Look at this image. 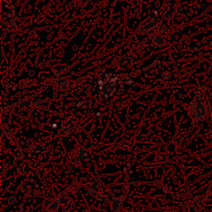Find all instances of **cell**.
I'll list each match as a JSON object with an SVG mask.
<instances>
[{
  "mask_svg": "<svg viewBox=\"0 0 212 212\" xmlns=\"http://www.w3.org/2000/svg\"><path fill=\"white\" fill-rule=\"evenodd\" d=\"M159 26V19L156 15H152L142 22L139 26V29L142 32H148L151 30L156 29Z\"/></svg>",
  "mask_w": 212,
  "mask_h": 212,
  "instance_id": "6da1fadb",
  "label": "cell"
},
{
  "mask_svg": "<svg viewBox=\"0 0 212 212\" xmlns=\"http://www.w3.org/2000/svg\"><path fill=\"white\" fill-rule=\"evenodd\" d=\"M141 2L139 0H132L128 6L127 12L132 17L138 16L141 12Z\"/></svg>",
  "mask_w": 212,
  "mask_h": 212,
  "instance_id": "7a4b0ae2",
  "label": "cell"
},
{
  "mask_svg": "<svg viewBox=\"0 0 212 212\" xmlns=\"http://www.w3.org/2000/svg\"><path fill=\"white\" fill-rule=\"evenodd\" d=\"M153 39H147L141 42L138 44V46H136V52L139 54H143V53L147 52L148 51L153 47Z\"/></svg>",
  "mask_w": 212,
  "mask_h": 212,
  "instance_id": "3957f363",
  "label": "cell"
},
{
  "mask_svg": "<svg viewBox=\"0 0 212 212\" xmlns=\"http://www.w3.org/2000/svg\"><path fill=\"white\" fill-rule=\"evenodd\" d=\"M153 42L154 46L162 47L163 46H164V44L166 42V39L161 35H156L153 38Z\"/></svg>",
  "mask_w": 212,
  "mask_h": 212,
  "instance_id": "277c9868",
  "label": "cell"
},
{
  "mask_svg": "<svg viewBox=\"0 0 212 212\" xmlns=\"http://www.w3.org/2000/svg\"><path fill=\"white\" fill-rule=\"evenodd\" d=\"M68 66L66 65H56L52 67V71H55L56 74H63L65 72H66L68 71Z\"/></svg>",
  "mask_w": 212,
  "mask_h": 212,
  "instance_id": "5b68a950",
  "label": "cell"
},
{
  "mask_svg": "<svg viewBox=\"0 0 212 212\" xmlns=\"http://www.w3.org/2000/svg\"><path fill=\"white\" fill-rule=\"evenodd\" d=\"M173 16H174V11L172 9H169V8L167 10L166 12H164V14H163V17L166 19H167V20H171L173 18Z\"/></svg>",
  "mask_w": 212,
  "mask_h": 212,
  "instance_id": "8992f818",
  "label": "cell"
},
{
  "mask_svg": "<svg viewBox=\"0 0 212 212\" xmlns=\"http://www.w3.org/2000/svg\"><path fill=\"white\" fill-rule=\"evenodd\" d=\"M177 6H178V2L177 0H171L170 3H168V8L173 11L177 8Z\"/></svg>",
  "mask_w": 212,
  "mask_h": 212,
  "instance_id": "52a82bcc",
  "label": "cell"
},
{
  "mask_svg": "<svg viewBox=\"0 0 212 212\" xmlns=\"http://www.w3.org/2000/svg\"><path fill=\"white\" fill-rule=\"evenodd\" d=\"M89 0H73V4L75 6H79V5H82V4H86L89 2Z\"/></svg>",
  "mask_w": 212,
  "mask_h": 212,
  "instance_id": "ba28073f",
  "label": "cell"
},
{
  "mask_svg": "<svg viewBox=\"0 0 212 212\" xmlns=\"http://www.w3.org/2000/svg\"><path fill=\"white\" fill-rule=\"evenodd\" d=\"M19 0H9V2L12 4V6H15L17 3H19Z\"/></svg>",
  "mask_w": 212,
  "mask_h": 212,
  "instance_id": "9c48e42d",
  "label": "cell"
},
{
  "mask_svg": "<svg viewBox=\"0 0 212 212\" xmlns=\"http://www.w3.org/2000/svg\"><path fill=\"white\" fill-rule=\"evenodd\" d=\"M209 191H210V192H211V193H212V184L210 185V188H209Z\"/></svg>",
  "mask_w": 212,
  "mask_h": 212,
  "instance_id": "30bf717a",
  "label": "cell"
}]
</instances>
